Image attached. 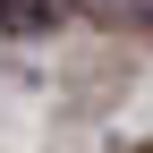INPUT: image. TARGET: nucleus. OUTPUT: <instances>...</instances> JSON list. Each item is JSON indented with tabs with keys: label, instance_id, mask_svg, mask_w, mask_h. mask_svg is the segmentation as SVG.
Listing matches in <instances>:
<instances>
[{
	"label": "nucleus",
	"instance_id": "1",
	"mask_svg": "<svg viewBox=\"0 0 153 153\" xmlns=\"http://www.w3.org/2000/svg\"><path fill=\"white\" fill-rule=\"evenodd\" d=\"M68 9H76V0H0V26H17V34H43V26H60Z\"/></svg>",
	"mask_w": 153,
	"mask_h": 153
},
{
	"label": "nucleus",
	"instance_id": "2",
	"mask_svg": "<svg viewBox=\"0 0 153 153\" xmlns=\"http://www.w3.org/2000/svg\"><path fill=\"white\" fill-rule=\"evenodd\" d=\"M136 153H153V145H136Z\"/></svg>",
	"mask_w": 153,
	"mask_h": 153
}]
</instances>
